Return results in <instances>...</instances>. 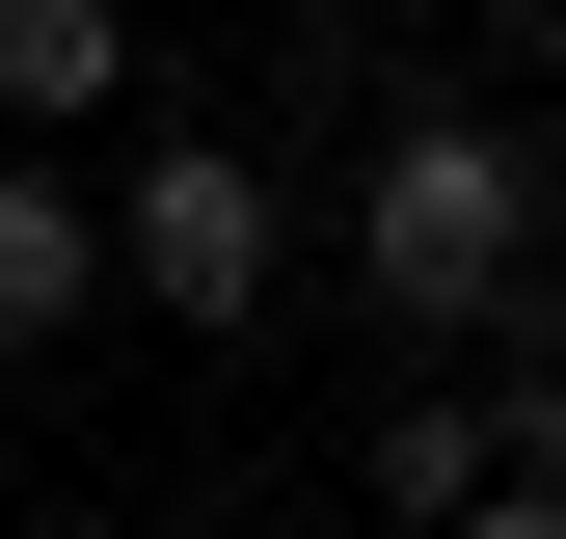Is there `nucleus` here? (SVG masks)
Wrapping results in <instances>:
<instances>
[{
    "label": "nucleus",
    "mask_w": 566,
    "mask_h": 539,
    "mask_svg": "<svg viewBox=\"0 0 566 539\" xmlns=\"http://www.w3.org/2000/svg\"><path fill=\"white\" fill-rule=\"evenodd\" d=\"M513 243H539V162H513V135H459V108H405V135H378V189H350V270L459 351V324L513 297Z\"/></svg>",
    "instance_id": "nucleus-1"
},
{
    "label": "nucleus",
    "mask_w": 566,
    "mask_h": 539,
    "mask_svg": "<svg viewBox=\"0 0 566 539\" xmlns=\"http://www.w3.org/2000/svg\"><path fill=\"white\" fill-rule=\"evenodd\" d=\"M108 270H135L163 324H243V297H270V162H243V135H163L135 216H108Z\"/></svg>",
    "instance_id": "nucleus-2"
},
{
    "label": "nucleus",
    "mask_w": 566,
    "mask_h": 539,
    "mask_svg": "<svg viewBox=\"0 0 566 539\" xmlns=\"http://www.w3.org/2000/svg\"><path fill=\"white\" fill-rule=\"evenodd\" d=\"M485 324H513V404H485V512H566V270L513 243V297H485Z\"/></svg>",
    "instance_id": "nucleus-3"
},
{
    "label": "nucleus",
    "mask_w": 566,
    "mask_h": 539,
    "mask_svg": "<svg viewBox=\"0 0 566 539\" xmlns=\"http://www.w3.org/2000/svg\"><path fill=\"white\" fill-rule=\"evenodd\" d=\"M82 297H108V216H82L54 162H0V351H28V324H82Z\"/></svg>",
    "instance_id": "nucleus-4"
},
{
    "label": "nucleus",
    "mask_w": 566,
    "mask_h": 539,
    "mask_svg": "<svg viewBox=\"0 0 566 539\" xmlns=\"http://www.w3.org/2000/svg\"><path fill=\"white\" fill-rule=\"evenodd\" d=\"M135 82V0H0V108H108Z\"/></svg>",
    "instance_id": "nucleus-5"
},
{
    "label": "nucleus",
    "mask_w": 566,
    "mask_h": 539,
    "mask_svg": "<svg viewBox=\"0 0 566 539\" xmlns=\"http://www.w3.org/2000/svg\"><path fill=\"white\" fill-rule=\"evenodd\" d=\"M378 512H485V404H405V432H378Z\"/></svg>",
    "instance_id": "nucleus-6"
},
{
    "label": "nucleus",
    "mask_w": 566,
    "mask_h": 539,
    "mask_svg": "<svg viewBox=\"0 0 566 539\" xmlns=\"http://www.w3.org/2000/svg\"><path fill=\"white\" fill-rule=\"evenodd\" d=\"M513 54H539V82H566V0H513Z\"/></svg>",
    "instance_id": "nucleus-7"
}]
</instances>
